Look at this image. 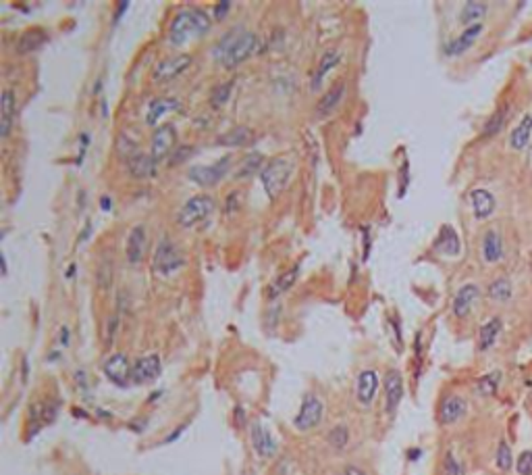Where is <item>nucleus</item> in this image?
<instances>
[{
    "instance_id": "nucleus-6",
    "label": "nucleus",
    "mask_w": 532,
    "mask_h": 475,
    "mask_svg": "<svg viewBox=\"0 0 532 475\" xmlns=\"http://www.w3.org/2000/svg\"><path fill=\"white\" fill-rule=\"evenodd\" d=\"M323 415H325L323 400L319 396H314V394H306V396H303V400H301L297 417L293 419V426L299 432H310L312 428L321 426Z\"/></svg>"
},
{
    "instance_id": "nucleus-7",
    "label": "nucleus",
    "mask_w": 532,
    "mask_h": 475,
    "mask_svg": "<svg viewBox=\"0 0 532 475\" xmlns=\"http://www.w3.org/2000/svg\"><path fill=\"white\" fill-rule=\"evenodd\" d=\"M229 163H231V157H222L214 165H196V167H192L187 175H189V179L194 184H198L202 188H212V186H216L224 177L227 171H229Z\"/></svg>"
},
{
    "instance_id": "nucleus-53",
    "label": "nucleus",
    "mask_w": 532,
    "mask_h": 475,
    "mask_svg": "<svg viewBox=\"0 0 532 475\" xmlns=\"http://www.w3.org/2000/svg\"><path fill=\"white\" fill-rule=\"evenodd\" d=\"M3 274L7 276V256L3 254Z\"/></svg>"
},
{
    "instance_id": "nucleus-50",
    "label": "nucleus",
    "mask_w": 532,
    "mask_h": 475,
    "mask_svg": "<svg viewBox=\"0 0 532 475\" xmlns=\"http://www.w3.org/2000/svg\"><path fill=\"white\" fill-rule=\"evenodd\" d=\"M100 207H102V211H111L113 202H111V198H108V196H102V198H100Z\"/></svg>"
},
{
    "instance_id": "nucleus-4",
    "label": "nucleus",
    "mask_w": 532,
    "mask_h": 475,
    "mask_svg": "<svg viewBox=\"0 0 532 475\" xmlns=\"http://www.w3.org/2000/svg\"><path fill=\"white\" fill-rule=\"evenodd\" d=\"M216 202L212 196H194L189 198L185 205L181 207L179 215H177V223L185 230L202 223L206 217H210V213H214Z\"/></svg>"
},
{
    "instance_id": "nucleus-35",
    "label": "nucleus",
    "mask_w": 532,
    "mask_h": 475,
    "mask_svg": "<svg viewBox=\"0 0 532 475\" xmlns=\"http://www.w3.org/2000/svg\"><path fill=\"white\" fill-rule=\"evenodd\" d=\"M499 382H501V373L499 371H493V373H487L483 375L478 382H476V392L481 396H493L499 388Z\"/></svg>"
},
{
    "instance_id": "nucleus-52",
    "label": "nucleus",
    "mask_w": 532,
    "mask_h": 475,
    "mask_svg": "<svg viewBox=\"0 0 532 475\" xmlns=\"http://www.w3.org/2000/svg\"><path fill=\"white\" fill-rule=\"evenodd\" d=\"M73 274H75V265H71V267H69V269L65 271V278L69 280V278H73Z\"/></svg>"
},
{
    "instance_id": "nucleus-1",
    "label": "nucleus",
    "mask_w": 532,
    "mask_h": 475,
    "mask_svg": "<svg viewBox=\"0 0 532 475\" xmlns=\"http://www.w3.org/2000/svg\"><path fill=\"white\" fill-rule=\"evenodd\" d=\"M256 50H258V36L250 30L235 27L218 40V44L214 48V56L227 67V69H231V67L246 63Z\"/></svg>"
},
{
    "instance_id": "nucleus-39",
    "label": "nucleus",
    "mask_w": 532,
    "mask_h": 475,
    "mask_svg": "<svg viewBox=\"0 0 532 475\" xmlns=\"http://www.w3.org/2000/svg\"><path fill=\"white\" fill-rule=\"evenodd\" d=\"M497 467L501 471H509L513 467V454H511V446L501 440L499 446H497Z\"/></svg>"
},
{
    "instance_id": "nucleus-32",
    "label": "nucleus",
    "mask_w": 532,
    "mask_h": 475,
    "mask_svg": "<svg viewBox=\"0 0 532 475\" xmlns=\"http://www.w3.org/2000/svg\"><path fill=\"white\" fill-rule=\"evenodd\" d=\"M297 276H299V265H293L287 274H283L273 286H270V290H268V296L270 298H277L279 294H283L285 290H289L293 284H295V280H297Z\"/></svg>"
},
{
    "instance_id": "nucleus-37",
    "label": "nucleus",
    "mask_w": 532,
    "mask_h": 475,
    "mask_svg": "<svg viewBox=\"0 0 532 475\" xmlns=\"http://www.w3.org/2000/svg\"><path fill=\"white\" fill-rule=\"evenodd\" d=\"M231 90H233V82H227V84L216 86V88L212 90V94H210V104H212L214 109H220L227 100H229Z\"/></svg>"
},
{
    "instance_id": "nucleus-22",
    "label": "nucleus",
    "mask_w": 532,
    "mask_h": 475,
    "mask_svg": "<svg viewBox=\"0 0 532 475\" xmlns=\"http://www.w3.org/2000/svg\"><path fill=\"white\" fill-rule=\"evenodd\" d=\"M483 258L491 265L503 258V240L497 230H489L483 238Z\"/></svg>"
},
{
    "instance_id": "nucleus-2",
    "label": "nucleus",
    "mask_w": 532,
    "mask_h": 475,
    "mask_svg": "<svg viewBox=\"0 0 532 475\" xmlns=\"http://www.w3.org/2000/svg\"><path fill=\"white\" fill-rule=\"evenodd\" d=\"M210 30V17L202 9H181L169 27V42L173 46H185L189 40L204 36Z\"/></svg>"
},
{
    "instance_id": "nucleus-41",
    "label": "nucleus",
    "mask_w": 532,
    "mask_h": 475,
    "mask_svg": "<svg viewBox=\"0 0 532 475\" xmlns=\"http://www.w3.org/2000/svg\"><path fill=\"white\" fill-rule=\"evenodd\" d=\"M117 327H119V317H117V315L108 317V321H106V344H108V346H111L113 340H115Z\"/></svg>"
},
{
    "instance_id": "nucleus-47",
    "label": "nucleus",
    "mask_w": 532,
    "mask_h": 475,
    "mask_svg": "<svg viewBox=\"0 0 532 475\" xmlns=\"http://www.w3.org/2000/svg\"><path fill=\"white\" fill-rule=\"evenodd\" d=\"M185 428H187V426H179V428H177L173 434H171V436H167V438H165V444H169V442H175V440H177V438H179V436L185 432Z\"/></svg>"
},
{
    "instance_id": "nucleus-46",
    "label": "nucleus",
    "mask_w": 532,
    "mask_h": 475,
    "mask_svg": "<svg viewBox=\"0 0 532 475\" xmlns=\"http://www.w3.org/2000/svg\"><path fill=\"white\" fill-rule=\"evenodd\" d=\"M129 7H131V5H129V3H121V5H119V9H117V11H115V17H113V23H117V21H119V19H121V17H123V13H125V11H127V9H129Z\"/></svg>"
},
{
    "instance_id": "nucleus-34",
    "label": "nucleus",
    "mask_w": 532,
    "mask_h": 475,
    "mask_svg": "<svg viewBox=\"0 0 532 475\" xmlns=\"http://www.w3.org/2000/svg\"><path fill=\"white\" fill-rule=\"evenodd\" d=\"M505 119H507V107L495 111V113L491 115V119L485 123V129H483L485 138H493V135H497V133L505 127Z\"/></svg>"
},
{
    "instance_id": "nucleus-38",
    "label": "nucleus",
    "mask_w": 532,
    "mask_h": 475,
    "mask_svg": "<svg viewBox=\"0 0 532 475\" xmlns=\"http://www.w3.org/2000/svg\"><path fill=\"white\" fill-rule=\"evenodd\" d=\"M327 440H329V444H331L333 448L343 450V448L347 446V442H349V432H347L345 426H337V428H333V430L329 432Z\"/></svg>"
},
{
    "instance_id": "nucleus-44",
    "label": "nucleus",
    "mask_w": 532,
    "mask_h": 475,
    "mask_svg": "<svg viewBox=\"0 0 532 475\" xmlns=\"http://www.w3.org/2000/svg\"><path fill=\"white\" fill-rule=\"evenodd\" d=\"M238 198H240V192L229 194V198H227V213H233L238 209Z\"/></svg>"
},
{
    "instance_id": "nucleus-24",
    "label": "nucleus",
    "mask_w": 532,
    "mask_h": 475,
    "mask_svg": "<svg viewBox=\"0 0 532 475\" xmlns=\"http://www.w3.org/2000/svg\"><path fill=\"white\" fill-rule=\"evenodd\" d=\"M46 42H48V34H46L42 27L27 30V32H23L21 38L17 40V52H21V54L34 52V50H38L40 46H44Z\"/></svg>"
},
{
    "instance_id": "nucleus-16",
    "label": "nucleus",
    "mask_w": 532,
    "mask_h": 475,
    "mask_svg": "<svg viewBox=\"0 0 532 475\" xmlns=\"http://www.w3.org/2000/svg\"><path fill=\"white\" fill-rule=\"evenodd\" d=\"M470 202H472L474 217H476V219H481V221L489 219V217L495 213V207H497L495 196H493L489 190H485V188H476V190H472V192H470Z\"/></svg>"
},
{
    "instance_id": "nucleus-18",
    "label": "nucleus",
    "mask_w": 532,
    "mask_h": 475,
    "mask_svg": "<svg viewBox=\"0 0 532 475\" xmlns=\"http://www.w3.org/2000/svg\"><path fill=\"white\" fill-rule=\"evenodd\" d=\"M478 296H481L478 286H474V284L462 286V288L458 290V294H455V298H453V315L460 317V319H464V317L472 311V305L478 300Z\"/></svg>"
},
{
    "instance_id": "nucleus-51",
    "label": "nucleus",
    "mask_w": 532,
    "mask_h": 475,
    "mask_svg": "<svg viewBox=\"0 0 532 475\" xmlns=\"http://www.w3.org/2000/svg\"><path fill=\"white\" fill-rule=\"evenodd\" d=\"M420 454H422V450H420V448H416V450H414V448H412V450H410V452H408V456H410V461H416V459H420Z\"/></svg>"
},
{
    "instance_id": "nucleus-40",
    "label": "nucleus",
    "mask_w": 532,
    "mask_h": 475,
    "mask_svg": "<svg viewBox=\"0 0 532 475\" xmlns=\"http://www.w3.org/2000/svg\"><path fill=\"white\" fill-rule=\"evenodd\" d=\"M516 471L520 475H532V450H524L516 461Z\"/></svg>"
},
{
    "instance_id": "nucleus-49",
    "label": "nucleus",
    "mask_w": 532,
    "mask_h": 475,
    "mask_svg": "<svg viewBox=\"0 0 532 475\" xmlns=\"http://www.w3.org/2000/svg\"><path fill=\"white\" fill-rule=\"evenodd\" d=\"M345 475H368L366 471H362L360 467H354V465H349L347 469H345Z\"/></svg>"
},
{
    "instance_id": "nucleus-13",
    "label": "nucleus",
    "mask_w": 532,
    "mask_h": 475,
    "mask_svg": "<svg viewBox=\"0 0 532 475\" xmlns=\"http://www.w3.org/2000/svg\"><path fill=\"white\" fill-rule=\"evenodd\" d=\"M192 65V56L189 54H179L173 58H165L157 65L154 69V80L157 82H165V80H173L179 74H183L187 67Z\"/></svg>"
},
{
    "instance_id": "nucleus-45",
    "label": "nucleus",
    "mask_w": 532,
    "mask_h": 475,
    "mask_svg": "<svg viewBox=\"0 0 532 475\" xmlns=\"http://www.w3.org/2000/svg\"><path fill=\"white\" fill-rule=\"evenodd\" d=\"M58 342H60V346H69V342H71V331H69V327H67V325H62V327H60Z\"/></svg>"
},
{
    "instance_id": "nucleus-14",
    "label": "nucleus",
    "mask_w": 532,
    "mask_h": 475,
    "mask_svg": "<svg viewBox=\"0 0 532 475\" xmlns=\"http://www.w3.org/2000/svg\"><path fill=\"white\" fill-rule=\"evenodd\" d=\"M483 30H485L483 23H476V25L466 27L458 38L451 40V42L445 46V54H447V56H460V54H464V52L470 50V48L474 46V42L481 38Z\"/></svg>"
},
{
    "instance_id": "nucleus-31",
    "label": "nucleus",
    "mask_w": 532,
    "mask_h": 475,
    "mask_svg": "<svg viewBox=\"0 0 532 475\" xmlns=\"http://www.w3.org/2000/svg\"><path fill=\"white\" fill-rule=\"evenodd\" d=\"M487 11H489V7H487V3H466L464 5V9H462V15H460V21L464 23V25H476L485 15H487Z\"/></svg>"
},
{
    "instance_id": "nucleus-23",
    "label": "nucleus",
    "mask_w": 532,
    "mask_h": 475,
    "mask_svg": "<svg viewBox=\"0 0 532 475\" xmlns=\"http://www.w3.org/2000/svg\"><path fill=\"white\" fill-rule=\"evenodd\" d=\"M127 169H129V173H131L133 177H137V179L152 177V175L157 173V161L152 159V157H148V155L137 153V155H133V157L129 159Z\"/></svg>"
},
{
    "instance_id": "nucleus-25",
    "label": "nucleus",
    "mask_w": 532,
    "mask_h": 475,
    "mask_svg": "<svg viewBox=\"0 0 532 475\" xmlns=\"http://www.w3.org/2000/svg\"><path fill=\"white\" fill-rule=\"evenodd\" d=\"M343 96H345V84L343 82H339V84H335L321 100H319V107H316V113L321 115V117H327V115H331L337 107H339V102L343 100Z\"/></svg>"
},
{
    "instance_id": "nucleus-15",
    "label": "nucleus",
    "mask_w": 532,
    "mask_h": 475,
    "mask_svg": "<svg viewBox=\"0 0 532 475\" xmlns=\"http://www.w3.org/2000/svg\"><path fill=\"white\" fill-rule=\"evenodd\" d=\"M250 436H252V446L254 450L258 452V456L262 459H270L277 454V440L273 438V434L262 426V423H252V430H250Z\"/></svg>"
},
{
    "instance_id": "nucleus-3",
    "label": "nucleus",
    "mask_w": 532,
    "mask_h": 475,
    "mask_svg": "<svg viewBox=\"0 0 532 475\" xmlns=\"http://www.w3.org/2000/svg\"><path fill=\"white\" fill-rule=\"evenodd\" d=\"M291 173H293V163L289 159H283V157H277L273 159L260 173L262 177V186L266 190V196L270 200H277V196L287 188L289 179H291Z\"/></svg>"
},
{
    "instance_id": "nucleus-9",
    "label": "nucleus",
    "mask_w": 532,
    "mask_h": 475,
    "mask_svg": "<svg viewBox=\"0 0 532 475\" xmlns=\"http://www.w3.org/2000/svg\"><path fill=\"white\" fill-rule=\"evenodd\" d=\"M466 413H468V402L458 394H449L443 398V402L439 406V421L443 426H453L460 419H464Z\"/></svg>"
},
{
    "instance_id": "nucleus-42",
    "label": "nucleus",
    "mask_w": 532,
    "mask_h": 475,
    "mask_svg": "<svg viewBox=\"0 0 532 475\" xmlns=\"http://www.w3.org/2000/svg\"><path fill=\"white\" fill-rule=\"evenodd\" d=\"M231 11V3L229 0H222V3H218L216 7H214V17L220 21V19H224L227 17V13Z\"/></svg>"
},
{
    "instance_id": "nucleus-28",
    "label": "nucleus",
    "mask_w": 532,
    "mask_h": 475,
    "mask_svg": "<svg viewBox=\"0 0 532 475\" xmlns=\"http://www.w3.org/2000/svg\"><path fill=\"white\" fill-rule=\"evenodd\" d=\"M252 129H248V127H235V129H231L229 133H222L220 138H216V144H220V146H246V144H250L252 142Z\"/></svg>"
},
{
    "instance_id": "nucleus-27",
    "label": "nucleus",
    "mask_w": 532,
    "mask_h": 475,
    "mask_svg": "<svg viewBox=\"0 0 532 475\" xmlns=\"http://www.w3.org/2000/svg\"><path fill=\"white\" fill-rule=\"evenodd\" d=\"M13 117H15V94L13 90L3 92V119H0V135L9 138L11 127H13Z\"/></svg>"
},
{
    "instance_id": "nucleus-11",
    "label": "nucleus",
    "mask_w": 532,
    "mask_h": 475,
    "mask_svg": "<svg viewBox=\"0 0 532 475\" xmlns=\"http://www.w3.org/2000/svg\"><path fill=\"white\" fill-rule=\"evenodd\" d=\"M131 369H133V367L129 365V361H127V357H125L123 353H117V355L108 357L106 363H104V373H106V377H108L113 384L121 386V388H127V386L131 384Z\"/></svg>"
},
{
    "instance_id": "nucleus-5",
    "label": "nucleus",
    "mask_w": 532,
    "mask_h": 475,
    "mask_svg": "<svg viewBox=\"0 0 532 475\" xmlns=\"http://www.w3.org/2000/svg\"><path fill=\"white\" fill-rule=\"evenodd\" d=\"M185 267V256L177 250L171 240H161L154 252V271L163 278H169Z\"/></svg>"
},
{
    "instance_id": "nucleus-26",
    "label": "nucleus",
    "mask_w": 532,
    "mask_h": 475,
    "mask_svg": "<svg viewBox=\"0 0 532 475\" xmlns=\"http://www.w3.org/2000/svg\"><path fill=\"white\" fill-rule=\"evenodd\" d=\"M501 329H503V321H501L499 317L489 319V321L481 327V333H478V349H481V351H489V349L497 342V338H499Z\"/></svg>"
},
{
    "instance_id": "nucleus-30",
    "label": "nucleus",
    "mask_w": 532,
    "mask_h": 475,
    "mask_svg": "<svg viewBox=\"0 0 532 475\" xmlns=\"http://www.w3.org/2000/svg\"><path fill=\"white\" fill-rule=\"evenodd\" d=\"M337 63H339V50H329V52L323 54V58H321V63H319V69H316V74H314V80H312V90H316V88L321 86L323 78L333 69Z\"/></svg>"
},
{
    "instance_id": "nucleus-43",
    "label": "nucleus",
    "mask_w": 532,
    "mask_h": 475,
    "mask_svg": "<svg viewBox=\"0 0 532 475\" xmlns=\"http://www.w3.org/2000/svg\"><path fill=\"white\" fill-rule=\"evenodd\" d=\"M189 155H192V148H189V146H185V148H179V151L173 155V159H171V165H177V163L185 161Z\"/></svg>"
},
{
    "instance_id": "nucleus-17",
    "label": "nucleus",
    "mask_w": 532,
    "mask_h": 475,
    "mask_svg": "<svg viewBox=\"0 0 532 475\" xmlns=\"http://www.w3.org/2000/svg\"><path fill=\"white\" fill-rule=\"evenodd\" d=\"M376 390H378V375L376 371L372 369H366L358 375V382H356V396H358V402L368 406L374 396H376Z\"/></svg>"
},
{
    "instance_id": "nucleus-20",
    "label": "nucleus",
    "mask_w": 532,
    "mask_h": 475,
    "mask_svg": "<svg viewBox=\"0 0 532 475\" xmlns=\"http://www.w3.org/2000/svg\"><path fill=\"white\" fill-rule=\"evenodd\" d=\"M146 252V230L143 225H135L127 238V246H125V254H127V261L131 265H137L141 261Z\"/></svg>"
},
{
    "instance_id": "nucleus-21",
    "label": "nucleus",
    "mask_w": 532,
    "mask_h": 475,
    "mask_svg": "<svg viewBox=\"0 0 532 475\" xmlns=\"http://www.w3.org/2000/svg\"><path fill=\"white\" fill-rule=\"evenodd\" d=\"M435 250L447 254V256H455L460 254L462 250V242H460V236L455 234V230L451 225H443L441 232H439V238L435 242Z\"/></svg>"
},
{
    "instance_id": "nucleus-8",
    "label": "nucleus",
    "mask_w": 532,
    "mask_h": 475,
    "mask_svg": "<svg viewBox=\"0 0 532 475\" xmlns=\"http://www.w3.org/2000/svg\"><path fill=\"white\" fill-rule=\"evenodd\" d=\"M177 144V131L173 125H163L154 131V135H152V159H154L157 163H161L163 159H167L173 148Z\"/></svg>"
},
{
    "instance_id": "nucleus-10",
    "label": "nucleus",
    "mask_w": 532,
    "mask_h": 475,
    "mask_svg": "<svg viewBox=\"0 0 532 475\" xmlns=\"http://www.w3.org/2000/svg\"><path fill=\"white\" fill-rule=\"evenodd\" d=\"M163 371V365H161V359L159 355H146V357H139L135 363H133V369H131V382L133 384H150L159 379Z\"/></svg>"
},
{
    "instance_id": "nucleus-36",
    "label": "nucleus",
    "mask_w": 532,
    "mask_h": 475,
    "mask_svg": "<svg viewBox=\"0 0 532 475\" xmlns=\"http://www.w3.org/2000/svg\"><path fill=\"white\" fill-rule=\"evenodd\" d=\"M489 296L493 300H499V302H505L511 298V284L507 278H497L491 286H489Z\"/></svg>"
},
{
    "instance_id": "nucleus-29",
    "label": "nucleus",
    "mask_w": 532,
    "mask_h": 475,
    "mask_svg": "<svg viewBox=\"0 0 532 475\" xmlns=\"http://www.w3.org/2000/svg\"><path fill=\"white\" fill-rule=\"evenodd\" d=\"M173 109H179V102H177V100H171V98H157V100H152V102H150V109H148V115H146V123H148V125H157L159 119H161L165 113L173 111Z\"/></svg>"
},
{
    "instance_id": "nucleus-48",
    "label": "nucleus",
    "mask_w": 532,
    "mask_h": 475,
    "mask_svg": "<svg viewBox=\"0 0 532 475\" xmlns=\"http://www.w3.org/2000/svg\"><path fill=\"white\" fill-rule=\"evenodd\" d=\"M368 234H370V232H368V228H366V230H364V254H362V258H364V261H366V258H368V254H370V246H368V244H370V240H368Z\"/></svg>"
},
{
    "instance_id": "nucleus-19",
    "label": "nucleus",
    "mask_w": 532,
    "mask_h": 475,
    "mask_svg": "<svg viewBox=\"0 0 532 475\" xmlns=\"http://www.w3.org/2000/svg\"><path fill=\"white\" fill-rule=\"evenodd\" d=\"M530 138H532V113H526L509 133V146L513 151H524L530 144Z\"/></svg>"
},
{
    "instance_id": "nucleus-33",
    "label": "nucleus",
    "mask_w": 532,
    "mask_h": 475,
    "mask_svg": "<svg viewBox=\"0 0 532 475\" xmlns=\"http://www.w3.org/2000/svg\"><path fill=\"white\" fill-rule=\"evenodd\" d=\"M262 163H264V157L260 155V153H250L242 163H240V169H238V177L240 179H248V177H252L260 167H262Z\"/></svg>"
},
{
    "instance_id": "nucleus-12",
    "label": "nucleus",
    "mask_w": 532,
    "mask_h": 475,
    "mask_svg": "<svg viewBox=\"0 0 532 475\" xmlns=\"http://www.w3.org/2000/svg\"><path fill=\"white\" fill-rule=\"evenodd\" d=\"M385 406H387V413L393 415L397 411V406L404 398V377L397 369H389L385 373Z\"/></svg>"
}]
</instances>
